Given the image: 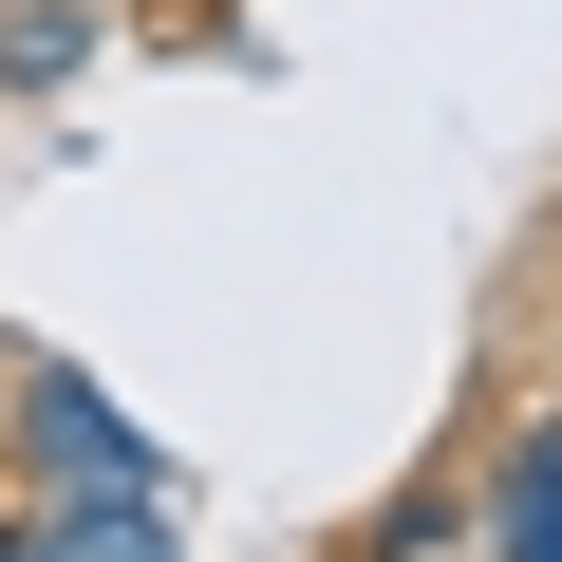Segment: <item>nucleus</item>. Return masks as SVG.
<instances>
[{"instance_id":"7ed1b4c3","label":"nucleus","mask_w":562,"mask_h":562,"mask_svg":"<svg viewBox=\"0 0 562 562\" xmlns=\"http://www.w3.org/2000/svg\"><path fill=\"white\" fill-rule=\"evenodd\" d=\"M38 562H188L169 487H38Z\"/></svg>"},{"instance_id":"f03ea898","label":"nucleus","mask_w":562,"mask_h":562,"mask_svg":"<svg viewBox=\"0 0 562 562\" xmlns=\"http://www.w3.org/2000/svg\"><path fill=\"white\" fill-rule=\"evenodd\" d=\"M487 562H562V394L487 450Z\"/></svg>"},{"instance_id":"20e7f679","label":"nucleus","mask_w":562,"mask_h":562,"mask_svg":"<svg viewBox=\"0 0 562 562\" xmlns=\"http://www.w3.org/2000/svg\"><path fill=\"white\" fill-rule=\"evenodd\" d=\"M94 38H113L94 0H0V94H76V76H94Z\"/></svg>"},{"instance_id":"39448f33","label":"nucleus","mask_w":562,"mask_h":562,"mask_svg":"<svg viewBox=\"0 0 562 562\" xmlns=\"http://www.w3.org/2000/svg\"><path fill=\"white\" fill-rule=\"evenodd\" d=\"M431 543H487V469H469V487H394V506L357 525V562H431Z\"/></svg>"},{"instance_id":"f257e3e1","label":"nucleus","mask_w":562,"mask_h":562,"mask_svg":"<svg viewBox=\"0 0 562 562\" xmlns=\"http://www.w3.org/2000/svg\"><path fill=\"white\" fill-rule=\"evenodd\" d=\"M0 413H20V469H38V487H169V450H150L76 357H20V394H0Z\"/></svg>"},{"instance_id":"423d86ee","label":"nucleus","mask_w":562,"mask_h":562,"mask_svg":"<svg viewBox=\"0 0 562 562\" xmlns=\"http://www.w3.org/2000/svg\"><path fill=\"white\" fill-rule=\"evenodd\" d=\"M0 562H38V506H0Z\"/></svg>"}]
</instances>
